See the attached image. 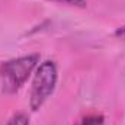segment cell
<instances>
[{
	"label": "cell",
	"mask_w": 125,
	"mask_h": 125,
	"mask_svg": "<svg viewBox=\"0 0 125 125\" xmlns=\"http://www.w3.org/2000/svg\"><path fill=\"white\" fill-rule=\"evenodd\" d=\"M102 124H103V116L92 114V115H86L84 118H82L76 125H102Z\"/></svg>",
	"instance_id": "3"
},
{
	"label": "cell",
	"mask_w": 125,
	"mask_h": 125,
	"mask_svg": "<svg viewBox=\"0 0 125 125\" xmlns=\"http://www.w3.org/2000/svg\"><path fill=\"white\" fill-rule=\"evenodd\" d=\"M57 83V68L52 61H45L36 70L31 90V108L33 111L39 109V106L47 100V97L52 93Z\"/></svg>",
	"instance_id": "2"
},
{
	"label": "cell",
	"mask_w": 125,
	"mask_h": 125,
	"mask_svg": "<svg viewBox=\"0 0 125 125\" xmlns=\"http://www.w3.org/2000/svg\"><path fill=\"white\" fill-rule=\"evenodd\" d=\"M50 1H57L62 4H68V6H79V7L86 6V0H50Z\"/></svg>",
	"instance_id": "5"
},
{
	"label": "cell",
	"mask_w": 125,
	"mask_h": 125,
	"mask_svg": "<svg viewBox=\"0 0 125 125\" xmlns=\"http://www.w3.org/2000/svg\"><path fill=\"white\" fill-rule=\"evenodd\" d=\"M7 125H29V121L23 114H18L10 119V122Z\"/></svg>",
	"instance_id": "4"
},
{
	"label": "cell",
	"mask_w": 125,
	"mask_h": 125,
	"mask_svg": "<svg viewBox=\"0 0 125 125\" xmlns=\"http://www.w3.org/2000/svg\"><path fill=\"white\" fill-rule=\"evenodd\" d=\"M38 60H39L38 55H28L3 62L0 65V77L3 89L9 93L18 90L25 83L31 71L35 68Z\"/></svg>",
	"instance_id": "1"
}]
</instances>
